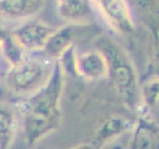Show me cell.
Listing matches in <instances>:
<instances>
[{"instance_id":"obj_1","label":"cell","mask_w":159,"mask_h":149,"mask_svg":"<svg viewBox=\"0 0 159 149\" xmlns=\"http://www.w3.org/2000/svg\"><path fill=\"white\" fill-rule=\"evenodd\" d=\"M65 84V74L60 64H55L48 82L39 91L19 101L17 111L23 118L25 141L31 146L60 127L62 121L61 99Z\"/></svg>"},{"instance_id":"obj_8","label":"cell","mask_w":159,"mask_h":149,"mask_svg":"<svg viewBox=\"0 0 159 149\" xmlns=\"http://www.w3.org/2000/svg\"><path fill=\"white\" fill-rule=\"evenodd\" d=\"M93 1L84 0H61L56 2V9L61 18L72 25L88 24L93 19Z\"/></svg>"},{"instance_id":"obj_11","label":"cell","mask_w":159,"mask_h":149,"mask_svg":"<svg viewBox=\"0 0 159 149\" xmlns=\"http://www.w3.org/2000/svg\"><path fill=\"white\" fill-rule=\"evenodd\" d=\"M74 35H75L74 25L57 28L56 32L52 35L46 44L43 51L44 55H46L49 60L57 62L70 47L74 46Z\"/></svg>"},{"instance_id":"obj_12","label":"cell","mask_w":159,"mask_h":149,"mask_svg":"<svg viewBox=\"0 0 159 149\" xmlns=\"http://www.w3.org/2000/svg\"><path fill=\"white\" fill-rule=\"evenodd\" d=\"M18 119L15 110L9 106H1L0 109V145L1 149H9L17 135Z\"/></svg>"},{"instance_id":"obj_2","label":"cell","mask_w":159,"mask_h":149,"mask_svg":"<svg viewBox=\"0 0 159 149\" xmlns=\"http://www.w3.org/2000/svg\"><path fill=\"white\" fill-rule=\"evenodd\" d=\"M95 48L107 58L108 78L121 100L131 110H140L141 88L137 70L129 55L119 44L108 37L99 38Z\"/></svg>"},{"instance_id":"obj_5","label":"cell","mask_w":159,"mask_h":149,"mask_svg":"<svg viewBox=\"0 0 159 149\" xmlns=\"http://www.w3.org/2000/svg\"><path fill=\"white\" fill-rule=\"evenodd\" d=\"M55 32L56 28L40 20H27L11 32V34L28 53L44 51L48 39Z\"/></svg>"},{"instance_id":"obj_4","label":"cell","mask_w":159,"mask_h":149,"mask_svg":"<svg viewBox=\"0 0 159 149\" xmlns=\"http://www.w3.org/2000/svg\"><path fill=\"white\" fill-rule=\"evenodd\" d=\"M98 11L111 28L120 34H132L136 24L132 19L130 7L123 0H103L93 1Z\"/></svg>"},{"instance_id":"obj_16","label":"cell","mask_w":159,"mask_h":149,"mask_svg":"<svg viewBox=\"0 0 159 149\" xmlns=\"http://www.w3.org/2000/svg\"><path fill=\"white\" fill-rule=\"evenodd\" d=\"M153 64H155V71H156V78L159 79V48L157 51L156 55H155V61H153Z\"/></svg>"},{"instance_id":"obj_7","label":"cell","mask_w":159,"mask_h":149,"mask_svg":"<svg viewBox=\"0 0 159 149\" xmlns=\"http://www.w3.org/2000/svg\"><path fill=\"white\" fill-rule=\"evenodd\" d=\"M79 74L89 81L108 78V62L99 49L79 54Z\"/></svg>"},{"instance_id":"obj_10","label":"cell","mask_w":159,"mask_h":149,"mask_svg":"<svg viewBox=\"0 0 159 149\" xmlns=\"http://www.w3.org/2000/svg\"><path fill=\"white\" fill-rule=\"evenodd\" d=\"M45 6L40 0H1L0 12L5 19L18 20L35 16Z\"/></svg>"},{"instance_id":"obj_9","label":"cell","mask_w":159,"mask_h":149,"mask_svg":"<svg viewBox=\"0 0 159 149\" xmlns=\"http://www.w3.org/2000/svg\"><path fill=\"white\" fill-rule=\"evenodd\" d=\"M159 126L140 115L132 129L130 149H158Z\"/></svg>"},{"instance_id":"obj_15","label":"cell","mask_w":159,"mask_h":149,"mask_svg":"<svg viewBox=\"0 0 159 149\" xmlns=\"http://www.w3.org/2000/svg\"><path fill=\"white\" fill-rule=\"evenodd\" d=\"M64 74L68 76H80L79 74V54L75 46H72L57 61Z\"/></svg>"},{"instance_id":"obj_13","label":"cell","mask_w":159,"mask_h":149,"mask_svg":"<svg viewBox=\"0 0 159 149\" xmlns=\"http://www.w3.org/2000/svg\"><path fill=\"white\" fill-rule=\"evenodd\" d=\"M1 54L3 60L8 64V67H12L25 60L27 52L21 47L11 33H1Z\"/></svg>"},{"instance_id":"obj_14","label":"cell","mask_w":159,"mask_h":149,"mask_svg":"<svg viewBox=\"0 0 159 149\" xmlns=\"http://www.w3.org/2000/svg\"><path fill=\"white\" fill-rule=\"evenodd\" d=\"M141 101L147 109L159 110V79L148 81L142 85Z\"/></svg>"},{"instance_id":"obj_6","label":"cell","mask_w":159,"mask_h":149,"mask_svg":"<svg viewBox=\"0 0 159 149\" xmlns=\"http://www.w3.org/2000/svg\"><path fill=\"white\" fill-rule=\"evenodd\" d=\"M134 122L119 115H111L105 117L99 123L93 138V145L98 149H101L105 143L113 140L125 132L134 129Z\"/></svg>"},{"instance_id":"obj_3","label":"cell","mask_w":159,"mask_h":149,"mask_svg":"<svg viewBox=\"0 0 159 149\" xmlns=\"http://www.w3.org/2000/svg\"><path fill=\"white\" fill-rule=\"evenodd\" d=\"M55 64L46 55H27L19 64L5 71L3 83L14 94L31 97L48 82Z\"/></svg>"},{"instance_id":"obj_17","label":"cell","mask_w":159,"mask_h":149,"mask_svg":"<svg viewBox=\"0 0 159 149\" xmlns=\"http://www.w3.org/2000/svg\"><path fill=\"white\" fill-rule=\"evenodd\" d=\"M72 149H98V148L94 146L93 143H82V145H79V146L74 147Z\"/></svg>"}]
</instances>
